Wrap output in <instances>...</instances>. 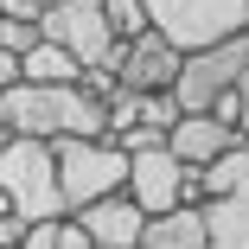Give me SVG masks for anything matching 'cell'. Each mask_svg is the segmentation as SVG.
Segmentation results:
<instances>
[{
    "instance_id": "6da1fadb",
    "label": "cell",
    "mask_w": 249,
    "mask_h": 249,
    "mask_svg": "<svg viewBox=\"0 0 249 249\" xmlns=\"http://www.w3.org/2000/svg\"><path fill=\"white\" fill-rule=\"evenodd\" d=\"M0 128L58 141V134H96L103 141V103H89L77 83H7L0 89Z\"/></svg>"
},
{
    "instance_id": "7a4b0ae2",
    "label": "cell",
    "mask_w": 249,
    "mask_h": 249,
    "mask_svg": "<svg viewBox=\"0 0 249 249\" xmlns=\"http://www.w3.org/2000/svg\"><path fill=\"white\" fill-rule=\"evenodd\" d=\"M52 166H58V205L64 211L89 205L103 192H122V179H128V154L115 141H96V134H58Z\"/></svg>"
},
{
    "instance_id": "3957f363",
    "label": "cell",
    "mask_w": 249,
    "mask_h": 249,
    "mask_svg": "<svg viewBox=\"0 0 249 249\" xmlns=\"http://www.w3.org/2000/svg\"><path fill=\"white\" fill-rule=\"evenodd\" d=\"M0 192L13 198V211L26 224L38 217H58V166H52V141H32V134H7L0 147Z\"/></svg>"
},
{
    "instance_id": "277c9868",
    "label": "cell",
    "mask_w": 249,
    "mask_h": 249,
    "mask_svg": "<svg viewBox=\"0 0 249 249\" xmlns=\"http://www.w3.org/2000/svg\"><path fill=\"white\" fill-rule=\"evenodd\" d=\"M141 7H147V26L166 32L179 52L217 45V38L249 26V0H141Z\"/></svg>"
},
{
    "instance_id": "5b68a950",
    "label": "cell",
    "mask_w": 249,
    "mask_h": 249,
    "mask_svg": "<svg viewBox=\"0 0 249 249\" xmlns=\"http://www.w3.org/2000/svg\"><path fill=\"white\" fill-rule=\"evenodd\" d=\"M243 64H249L243 32H230V38H217V45H192V52H179V71H173V103H179V115L211 109V96L230 89V83L243 77Z\"/></svg>"
},
{
    "instance_id": "8992f818",
    "label": "cell",
    "mask_w": 249,
    "mask_h": 249,
    "mask_svg": "<svg viewBox=\"0 0 249 249\" xmlns=\"http://www.w3.org/2000/svg\"><path fill=\"white\" fill-rule=\"evenodd\" d=\"M173 71H179V45L166 32H134L122 38V58H115V83L122 89H173Z\"/></svg>"
},
{
    "instance_id": "52a82bcc",
    "label": "cell",
    "mask_w": 249,
    "mask_h": 249,
    "mask_svg": "<svg viewBox=\"0 0 249 249\" xmlns=\"http://www.w3.org/2000/svg\"><path fill=\"white\" fill-rule=\"evenodd\" d=\"M71 217L83 224V236L96 249H134L141 243V224H147V211L134 205L128 192H103V198H89V205H77Z\"/></svg>"
},
{
    "instance_id": "ba28073f",
    "label": "cell",
    "mask_w": 249,
    "mask_h": 249,
    "mask_svg": "<svg viewBox=\"0 0 249 249\" xmlns=\"http://www.w3.org/2000/svg\"><path fill=\"white\" fill-rule=\"evenodd\" d=\"M122 192L134 198L147 217L179 205V160L166 154V141H160V147H141V154H128V179H122Z\"/></svg>"
},
{
    "instance_id": "9c48e42d",
    "label": "cell",
    "mask_w": 249,
    "mask_h": 249,
    "mask_svg": "<svg viewBox=\"0 0 249 249\" xmlns=\"http://www.w3.org/2000/svg\"><path fill=\"white\" fill-rule=\"evenodd\" d=\"M243 134L236 128H224L211 109H192V115H179L173 128H166V154L179 160V166H205V160H217L224 147H236Z\"/></svg>"
},
{
    "instance_id": "30bf717a",
    "label": "cell",
    "mask_w": 249,
    "mask_h": 249,
    "mask_svg": "<svg viewBox=\"0 0 249 249\" xmlns=\"http://www.w3.org/2000/svg\"><path fill=\"white\" fill-rule=\"evenodd\" d=\"M134 249H205V205H173L141 224Z\"/></svg>"
},
{
    "instance_id": "8fae6325",
    "label": "cell",
    "mask_w": 249,
    "mask_h": 249,
    "mask_svg": "<svg viewBox=\"0 0 249 249\" xmlns=\"http://www.w3.org/2000/svg\"><path fill=\"white\" fill-rule=\"evenodd\" d=\"M205 249H249V192L205 205Z\"/></svg>"
},
{
    "instance_id": "7c38bea8",
    "label": "cell",
    "mask_w": 249,
    "mask_h": 249,
    "mask_svg": "<svg viewBox=\"0 0 249 249\" xmlns=\"http://www.w3.org/2000/svg\"><path fill=\"white\" fill-rule=\"evenodd\" d=\"M77 71H83V64L64 52L58 38H38L32 52L19 58V83H77Z\"/></svg>"
},
{
    "instance_id": "4fadbf2b",
    "label": "cell",
    "mask_w": 249,
    "mask_h": 249,
    "mask_svg": "<svg viewBox=\"0 0 249 249\" xmlns=\"http://www.w3.org/2000/svg\"><path fill=\"white\" fill-rule=\"evenodd\" d=\"M205 185H211V198H243L249 192V141H236L217 160H205Z\"/></svg>"
},
{
    "instance_id": "5bb4252c",
    "label": "cell",
    "mask_w": 249,
    "mask_h": 249,
    "mask_svg": "<svg viewBox=\"0 0 249 249\" xmlns=\"http://www.w3.org/2000/svg\"><path fill=\"white\" fill-rule=\"evenodd\" d=\"M103 26L115 38H134V32H147V7L141 0H103Z\"/></svg>"
},
{
    "instance_id": "9a60e30c",
    "label": "cell",
    "mask_w": 249,
    "mask_h": 249,
    "mask_svg": "<svg viewBox=\"0 0 249 249\" xmlns=\"http://www.w3.org/2000/svg\"><path fill=\"white\" fill-rule=\"evenodd\" d=\"M38 38H45V32H38V19H0V45H7L13 58H26Z\"/></svg>"
},
{
    "instance_id": "2e32d148",
    "label": "cell",
    "mask_w": 249,
    "mask_h": 249,
    "mask_svg": "<svg viewBox=\"0 0 249 249\" xmlns=\"http://www.w3.org/2000/svg\"><path fill=\"white\" fill-rule=\"evenodd\" d=\"M52 243H58V249H96V243L83 236V224H77L71 211H58V217H52Z\"/></svg>"
},
{
    "instance_id": "e0dca14e",
    "label": "cell",
    "mask_w": 249,
    "mask_h": 249,
    "mask_svg": "<svg viewBox=\"0 0 249 249\" xmlns=\"http://www.w3.org/2000/svg\"><path fill=\"white\" fill-rule=\"evenodd\" d=\"M109 141L122 147V154H141V147H160L166 134H160V128H147V122H134V128H122V134H109Z\"/></svg>"
},
{
    "instance_id": "ac0fdd59",
    "label": "cell",
    "mask_w": 249,
    "mask_h": 249,
    "mask_svg": "<svg viewBox=\"0 0 249 249\" xmlns=\"http://www.w3.org/2000/svg\"><path fill=\"white\" fill-rule=\"evenodd\" d=\"M13 249H58V243H52V217H38V224H26V236H19Z\"/></svg>"
},
{
    "instance_id": "d6986e66",
    "label": "cell",
    "mask_w": 249,
    "mask_h": 249,
    "mask_svg": "<svg viewBox=\"0 0 249 249\" xmlns=\"http://www.w3.org/2000/svg\"><path fill=\"white\" fill-rule=\"evenodd\" d=\"M45 0H0V19H38Z\"/></svg>"
},
{
    "instance_id": "ffe728a7",
    "label": "cell",
    "mask_w": 249,
    "mask_h": 249,
    "mask_svg": "<svg viewBox=\"0 0 249 249\" xmlns=\"http://www.w3.org/2000/svg\"><path fill=\"white\" fill-rule=\"evenodd\" d=\"M236 134H249V64L236 77Z\"/></svg>"
},
{
    "instance_id": "44dd1931",
    "label": "cell",
    "mask_w": 249,
    "mask_h": 249,
    "mask_svg": "<svg viewBox=\"0 0 249 249\" xmlns=\"http://www.w3.org/2000/svg\"><path fill=\"white\" fill-rule=\"evenodd\" d=\"M7 83H19V58L7 52V45H0V89H7Z\"/></svg>"
},
{
    "instance_id": "7402d4cb",
    "label": "cell",
    "mask_w": 249,
    "mask_h": 249,
    "mask_svg": "<svg viewBox=\"0 0 249 249\" xmlns=\"http://www.w3.org/2000/svg\"><path fill=\"white\" fill-rule=\"evenodd\" d=\"M0 217H13V198H7V192H0Z\"/></svg>"
},
{
    "instance_id": "603a6c76",
    "label": "cell",
    "mask_w": 249,
    "mask_h": 249,
    "mask_svg": "<svg viewBox=\"0 0 249 249\" xmlns=\"http://www.w3.org/2000/svg\"><path fill=\"white\" fill-rule=\"evenodd\" d=\"M83 7H103V0H83Z\"/></svg>"
},
{
    "instance_id": "cb8c5ba5",
    "label": "cell",
    "mask_w": 249,
    "mask_h": 249,
    "mask_svg": "<svg viewBox=\"0 0 249 249\" xmlns=\"http://www.w3.org/2000/svg\"><path fill=\"white\" fill-rule=\"evenodd\" d=\"M45 7H52V0H45Z\"/></svg>"
}]
</instances>
